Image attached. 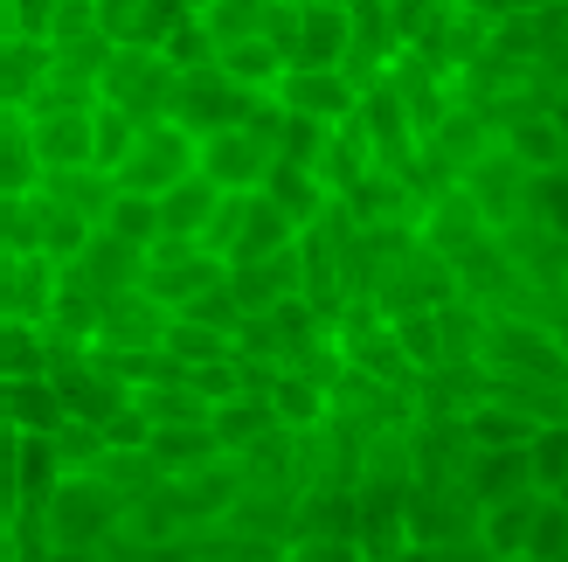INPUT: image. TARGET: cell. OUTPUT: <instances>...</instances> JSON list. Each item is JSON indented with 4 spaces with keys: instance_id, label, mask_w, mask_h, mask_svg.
Here are the masks:
<instances>
[{
    "instance_id": "cell-8",
    "label": "cell",
    "mask_w": 568,
    "mask_h": 562,
    "mask_svg": "<svg viewBox=\"0 0 568 562\" xmlns=\"http://www.w3.org/2000/svg\"><path fill=\"white\" fill-rule=\"evenodd\" d=\"M284 63H312V70H339V63H347V8L292 0V36H284Z\"/></svg>"
},
{
    "instance_id": "cell-4",
    "label": "cell",
    "mask_w": 568,
    "mask_h": 562,
    "mask_svg": "<svg viewBox=\"0 0 568 562\" xmlns=\"http://www.w3.org/2000/svg\"><path fill=\"white\" fill-rule=\"evenodd\" d=\"M271 104L292 111V119H312V126H347L354 104H361V83L347 70H312V63H284L277 83H271Z\"/></svg>"
},
{
    "instance_id": "cell-1",
    "label": "cell",
    "mask_w": 568,
    "mask_h": 562,
    "mask_svg": "<svg viewBox=\"0 0 568 562\" xmlns=\"http://www.w3.org/2000/svg\"><path fill=\"white\" fill-rule=\"evenodd\" d=\"M174 63H166L160 49H111L104 70H98V98L119 104L132 126H153L166 119V98H174Z\"/></svg>"
},
{
    "instance_id": "cell-27",
    "label": "cell",
    "mask_w": 568,
    "mask_h": 562,
    "mask_svg": "<svg viewBox=\"0 0 568 562\" xmlns=\"http://www.w3.org/2000/svg\"><path fill=\"white\" fill-rule=\"evenodd\" d=\"M271 417H292V424L305 417V424H312V417H320V389H312V382H298L292 369H284V375L271 382Z\"/></svg>"
},
{
    "instance_id": "cell-14",
    "label": "cell",
    "mask_w": 568,
    "mask_h": 562,
    "mask_svg": "<svg viewBox=\"0 0 568 562\" xmlns=\"http://www.w3.org/2000/svg\"><path fill=\"white\" fill-rule=\"evenodd\" d=\"M499 153L520 167V174H541V167H561V119H548V111H527V119L506 126Z\"/></svg>"
},
{
    "instance_id": "cell-24",
    "label": "cell",
    "mask_w": 568,
    "mask_h": 562,
    "mask_svg": "<svg viewBox=\"0 0 568 562\" xmlns=\"http://www.w3.org/2000/svg\"><path fill=\"white\" fill-rule=\"evenodd\" d=\"M36 202L28 194H0V258H36Z\"/></svg>"
},
{
    "instance_id": "cell-13",
    "label": "cell",
    "mask_w": 568,
    "mask_h": 562,
    "mask_svg": "<svg viewBox=\"0 0 568 562\" xmlns=\"http://www.w3.org/2000/svg\"><path fill=\"white\" fill-rule=\"evenodd\" d=\"M42 83H49V42L0 36V111H28Z\"/></svg>"
},
{
    "instance_id": "cell-5",
    "label": "cell",
    "mask_w": 568,
    "mask_h": 562,
    "mask_svg": "<svg viewBox=\"0 0 568 562\" xmlns=\"http://www.w3.org/2000/svg\"><path fill=\"white\" fill-rule=\"evenodd\" d=\"M271 167V139H257L250 126H222L209 139H194V174L215 194H250Z\"/></svg>"
},
{
    "instance_id": "cell-28",
    "label": "cell",
    "mask_w": 568,
    "mask_h": 562,
    "mask_svg": "<svg viewBox=\"0 0 568 562\" xmlns=\"http://www.w3.org/2000/svg\"><path fill=\"white\" fill-rule=\"evenodd\" d=\"M471 438H486V444H527V438H534V424L493 403V410H471Z\"/></svg>"
},
{
    "instance_id": "cell-21",
    "label": "cell",
    "mask_w": 568,
    "mask_h": 562,
    "mask_svg": "<svg viewBox=\"0 0 568 562\" xmlns=\"http://www.w3.org/2000/svg\"><path fill=\"white\" fill-rule=\"evenodd\" d=\"M36 181H42V167L28 153V126L14 111H0V194H28Z\"/></svg>"
},
{
    "instance_id": "cell-18",
    "label": "cell",
    "mask_w": 568,
    "mask_h": 562,
    "mask_svg": "<svg viewBox=\"0 0 568 562\" xmlns=\"http://www.w3.org/2000/svg\"><path fill=\"white\" fill-rule=\"evenodd\" d=\"M98 237L111 243H125V250H146L160 237V222H153V194H125V188H111V202L98 215Z\"/></svg>"
},
{
    "instance_id": "cell-23",
    "label": "cell",
    "mask_w": 568,
    "mask_h": 562,
    "mask_svg": "<svg viewBox=\"0 0 568 562\" xmlns=\"http://www.w3.org/2000/svg\"><path fill=\"white\" fill-rule=\"evenodd\" d=\"M132 132H139V126L125 119L119 104H104V98L91 104V167H98V174H111V167L125 160V147H132Z\"/></svg>"
},
{
    "instance_id": "cell-6",
    "label": "cell",
    "mask_w": 568,
    "mask_h": 562,
    "mask_svg": "<svg viewBox=\"0 0 568 562\" xmlns=\"http://www.w3.org/2000/svg\"><path fill=\"white\" fill-rule=\"evenodd\" d=\"M28 153H36L42 174L91 167V104L83 111H28Z\"/></svg>"
},
{
    "instance_id": "cell-25",
    "label": "cell",
    "mask_w": 568,
    "mask_h": 562,
    "mask_svg": "<svg viewBox=\"0 0 568 562\" xmlns=\"http://www.w3.org/2000/svg\"><path fill=\"white\" fill-rule=\"evenodd\" d=\"M181 320H194V327H209V333H222V341H230L236 333V299H230V278H222V285H209V292H194L187 305H181Z\"/></svg>"
},
{
    "instance_id": "cell-2",
    "label": "cell",
    "mask_w": 568,
    "mask_h": 562,
    "mask_svg": "<svg viewBox=\"0 0 568 562\" xmlns=\"http://www.w3.org/2000/svg\"><path fill=\"white\" fill-rule=\"evenodd\" d=\"M250 104H257V91H243V83H230L215 63H194L174 77V98H166V126H181L187 139H209L222 126H243Z\"/></svg>"
},
{
    "instance_id": "cell-9",
    "label": "cell",
    "mask_w": 568,
    "mask_h": 562,
    "mask_svg": "<svg viewBox=\"0 0 568 562\" xmlns=\"http://www.w3.org/2000/svg\"><path fill=\"white\" fill-rule=\"evenodd\" d=\"M257 194L292 215V230H298V237H305V230H320V222H326V202H333V194L312 181V167H292V160H271V167H264V181H257Z\"/></svg>"
},
{
    "instance_id": "cell-12",
    "label": "cell",
    "mask_w": 568,
    "mask_h": 562,
    "mask_svg": "<svg viewBox=\"0 0 568 562\" xmlns=\"http://www.w3.org/2000/svg\"><path fill=\"white\" fill-rule=\"evenodd\" d=\"M298 230H292V215H284L277 202H264L257 188L243 194V230H236V250H230V264H257V258H277V250H292Z\"/></svg>"
},
{
    "instance_id": "cell-22",
    "label": "cell",
    "mask_w": 568,
    "mask_h": 562,
    "mask_svg": "<svg viewBox=\"0 0 568 562\" xmlns=\"http://www.w3.org/2000/svg\"><path fill=\"white\" fill-rule=\"evenodd\" d=\"M388 333H395V348H403L409 369H437V361H444V333H437V313H430V305H416V313H395Z\"/></svg>"
},
{
    "instance_id": "cell-30",
    "label": "cell",
    "mask_w": 568,
    "mask_h": 562,
    "mask_svg": "<svg viewBox=\"0 0 568 562\" xmlns=\"http://www.w3.org/2000/svg\"><path fill=\"white\" fill-rule=\"evenodd\" d=\"M527 444H534V472H541V480H561V472H568V424L534 431Z\"/></svg>"
},
{
    "instance_id": "cell-7",
    "label": "cell",
    "mask_w": 568,
    "mask_h": 562,
    "mask_svg": "<svg viewBox=\"0 0 568 562\" xmlns=\"http://www.w3.org/2000/svg\"><path fill=\"white\" fill-rule=\"evenodd\" d=\"M520 181H527L520 167L506 160L499 147H486V153H478L465 174H458V194L478 209V222H486V230H506V222L520 215Z\"/></svg>"
},
{
    "instance_id": "cell-31",
    "label": "cell",
    "mask_w": 568,
    "mask_h": 562,
    "mask_svg": "<svg viewBox=\"0 0 568 562\" xmlns=\"http://www.w3.org/2000/svg\"><path fill=\"white\" fill-rule=\"evenodd\" d=\"M8 452H14V431L0 424V486H8Z\"/></svg>"
},
{
    "instance_id": "cell-32",
    "label": "cell",
    "mask_w": 568,
    "mask_h": 562,
    "mask_svg": "<svg viewBox=\"0 0 568 562\" xmlns=\"http://www.w3.org/2000/svg\"><path fill=\"white\" fill-rule=\"evenodd\" d=\"M382 8H403V0H382Z\"/></svg>"
},
{
    "instance_id": "cell-20",
    "label": "cell",
    "mask_w": 568,
    "mask_h": 562,
    "mask_svg": "<svg viewBox=\"0 0 568 562\" xmlns=\"http://www.w3.org/2000/svg\"><path fill=\"white\" fill-rule=\"evenodd\" d=\"M0 389H8V410H14V424H21V431L49 438L55 424H63V397L49 389V375H36V382H0Z\"/></svg>"
},
{
    "instance_id": "cell-10",
    "label": "cell",
    "mask_w": 568,
    "mask_h": 562,
    "mask_svg": "<svg viewBox=\"0 0 568 562\" xmlns=\"http://www.w3.org/2000/svg\"><path fill=\"white\" fill-rule=\"evenodd\" d=\"M423 237H430V258H465V250H478L493 230L478 222V209L465 202L458 188L430 194V215H423Z\"/></svg>"
},
{
    "instance_id": "cell-17",
    "label": "cell",
    "mask_w": 568,
    "mask_h": 562,
    "mask_svg": "<svg viewBox=\"0 0 568 562\" xmlns=\"http://www.w3.org/2000/svg\"><path fill=\"white\" fill-rule=\"evenodd\" d=\"M520 215L548 237H568V167H541L520 181Z\"/></svg>"
},
{
    "instance_id": "cell-19",
    "label": "cell",
    "mask_w": 568,
    "mask_h": 562,
    "mask_svg": "<svg viewBox=\"0 0 568 562\" xmlns=\"http://www.w3.org/2000/svg\"><path fill=\"white\" fill-rule=\"evenodd\" d=\"M347 361H354V369H367V375H382V382H403V375H409V361H403V348H395V333H388V327H367V320L347 327Z\"/></svg>"
},
{
    "instance_id": "cell-26",
    "label": "cell",
    "mask_w": 568,
    "mask_h": 562,
    "mask_svg": "<svg viewBox=\"0 0 568 562\" xmlns=\"http://www.w3.org/2000/svg\"><path fill=\"white\" fill-rule=\"evenodd\" d=\"M77 42H98V14H91V0H55L49 49H77Z\"/></svg>"
},
{
    "instance_id": "cell-29",
    "label": "cell",
    "mask_w": 568,
    "mask_h": 562,
    "mask_svg": "<svg viewBox=\"0 0 568 562\" xmlns=\"http://www.w3.org/2000/svg\"><path fill=\"white\" fill-rule=\"evenodd\" d=\"M49 21H55V0H8V36L49 42Z\"/></svg>"
},
{
    "instance_id": "cell-11",
    "label": "cell",
    "mask_w": 568,
    "mask_h": 562,
    "mask_svg": "<svg viewBox=\"0 0 568 562\" xmlns=\"http://www.w3.org/2000/svg\"><path fill=\"white\" fill-rule=\"evenodd\" d=\"M215 202H222V194H215L202 174H187V181H174V188H160V194H153V222H160V237H181V243H194V237L209 230Z\"/></svg>"
},
{
    "instance_id": "cell-16",
    "label": "cell",
    "mask_w": 568,
    "mask_h": 562,
    "mask_svg": "<svg viewBox=\"0 0 568 562\" xmlns=\"http://www.w3.org/2000/svg\"><path fill=\"white\" fill-rule=\"evenodd\" d=\"M215 70L230 77V83H243V91L271 98V83H277V70H284V56H277L264 36H250V42H222V49H215Z\"/></svg>"
},
{
    "instance_id": "cell-15",
    "label": "cell",
    "mask_w": 568,
    "mask_h": 562,
    "mask_svg": "<svg viewBox=\"0 0 568 562\" xmlns=\"http://www.w3.org/2000/svg\"><path fill=\"white\" fill-rule=\"evenodd\" d=\"M49 375V333L36 320L0 313V382H36Z\"/></svg>"
},
{
    "instance_id": "cell-3",
    "label": "cell",
    "mask_w": 568,
    "mask_h": 562,
    "mask_svg": "<svg viewBox=\"0 0 568 562\" xmlns=\"http://www.w3.org/2000/svg\"><path fill=\"white\" fill-rule=\"evenodd\" d=\"M187 174H194V139H187L181 126L153 119V126L132 132L125 160L111 167V188H125V194H160V188H174V181H187Z\"/></svg>"
}]
</instances>
